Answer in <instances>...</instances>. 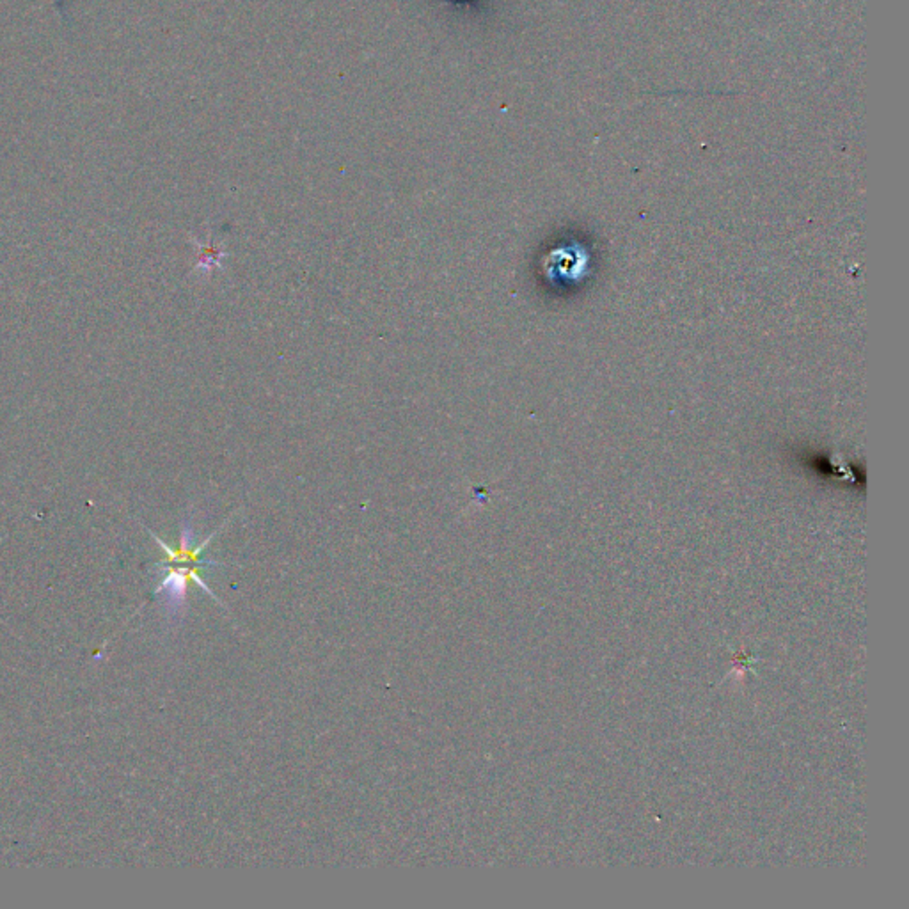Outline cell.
<instances>
[{
	"label": "cell",
	"instance_id": "obj_1",
	"mask_svg": "<svg viewBox=\"0 0 909 909\" xmlns=\"http://www.w3.org/2000/svg\"><path fill=\"white\" fill-rule=\"evenodd\" d=\"M149 535L153 537V540L158 544V546L164 549L166 552V560L158 561L157 567H167V565H185V567H199V565H205V567H220V561H216V560H205L201 554L205 550V547L210 544V540L217 535L218 531L212 533L203 544L199 546L192 547V539H194V533H192V528L188 522H185L182 528V540H180V547L178 549H173V547L167 546L162 539H158L151 530H147Z\"/></svg>",
	"mask_w": 909,
	"mask_h": 909
},
{
	"label": "cell",
	"instance_id": "obj_2",
	"mask_svg": "<svg viewBox=\"0 0 909 909\" xmlns=\"http://www.w3.org/2000/svg\"><path fill=\"white\" fill-rule=\"evenodd\" d=\"M166 571H167V574L160 581V584L157 586L155 593H166L167 604L177 610V608L182 606L183 601H185L188 576H187L185 567H177V565L171 567V565H167Z\"/></svg>",
	"mask_w": 909,
	"mask_h": 909
}]
</instances>
